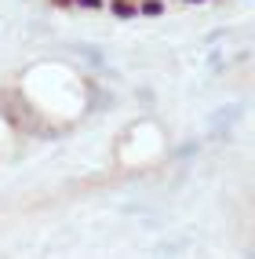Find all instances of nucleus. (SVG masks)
I'll use <instances>...</instances> for the list:
<instances>
[{"label":"nucleus","mask_w":255,"mask_h":259,"mask_svg":"<svg viewBox=\"0 0 255 259\" xmlns=\"http://www.w3.org/2000/svg\"><path fill=\"white\" fill-rule=\"evenodd\" d=\"M142 11H146V15H161V4H157V0H146Z\"/></svg>","instance_id":"obj_1"},{"label":"nucleus","mask_w":255,"mask_h":259,"mask_svg":"<svg viewBox=\"0 0 255 259\" xmlns=\"http://www.w3.org/2000/svg\"><path fill=\"white\" fill-rule=\"evenodd\" d=\"M80 4H84V8H98V0H80Z\"/></svg>","instance_id":"obj_3"},{"label":"nucleus","mask_w":255,"mask_h":259,"mask_svg":"<svg viewBox=\"0 0 255 259\" xmlns=\"http://www.w3.org/2000/svg\"><path fill=\"white\" fill-rule=\"evenodd\" d=\"M113 11H117V15H121V19H131V15H135V11H131L128 4H113Z\"/></svg>","instance_id":"obj_2"},{"label":"nucleus","mask_w":255,"mask_h":259,"mask_svg":"<svg viewBox=\"0 0 255 259\" xmlns=\"http://www.w3.org/2000/svg\"><path fill=\"white\" fill-rule=\"evenodd\" d=\"M190 4H197V0H190Z\"/></svg>","instance_id":"obj_4"}]
</instances>
